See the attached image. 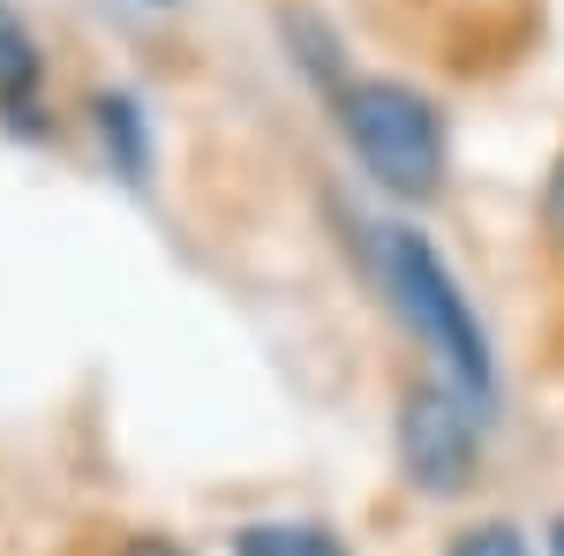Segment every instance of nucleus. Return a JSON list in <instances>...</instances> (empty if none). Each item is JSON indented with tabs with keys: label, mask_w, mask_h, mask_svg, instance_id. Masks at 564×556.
I'll return each mask as SVG.
<instances>
[{
	"label": "nucleus",
	"mask_w": 564,
	"mask_h": 556,
	"mask_svg": "<svg viewBox=\"0 0 564 556\" xmlns=\"http://www.w3.org/2000/svg\"><path fill=\"white\" fill-rule=\"evenodd\" d=\"M0 135H8V143H53V135H61L45 39L15 0H0Z\"/></svg>",
	"instance_id": "obj_4"
},
{
	"label": "nucleus",
	"mask_w": 564,
	"mask_h": 556,
	"mask_svg": "<svg viewBox=\"0 0 564 556\" xmlns=\"http://www.w3.org/2000/svg\"><path fill=\"white\" fill-rule=\"evenodd\" d=\"M534 226H542V241H550V257H564V143L550 173H542V196H534Z\"/></svg>",
	"instance_id": "obj_9"
},
{
	"label": "nucleus",
	"mask_w": 564,
	"mask_h": 556,
	"mask_svg": "<svg viewBox=\"0 0 564 556\" xmlns=\"http://www.w3.org/2000/svg\"><path fill=\"white\" fill-rule=\"evenodd\" d=\"M84 135L90 151L106 159V173L121 181V188H151L159 181V143H151V106H143V90L129 84H98L84 98Z\"/></svg>",
	"instance_id": "obj_5"
},
{
	"label": "nucleus",
	"mask_w": 564,
	"mask_h": 556,
	"mask_svg": "<svg viewBox=\"0 0 564 556\" xmlns=\"http://www.w3.org/2000/svg\"><path fill=\"white\" fill-rule=\"evenodd\" d=\"M361 263H369L384 308L399 316V331L430 353V377H444L452 391H467L481 414H497V399H505V384H497V339H489V324H481L475 294L459 286V271L436 257L430 233L406 226V218H369Z\"/></svg>",
	"instance_id": "obj_1"
},
{
	"label": "nucleus",
	"mask_w": 564,
	"mask_h": 556,
	"mask_svg": "<svg viewBox=\"0 0 564 556\" xmlns=\"http://www.w3.org/2000/svg\"><path fill=\"white\" fill-rule=\"evenodd\" d=\"M279 45H286V61L302 68V84L316 90L324 106L347 90L354 61H347V45H339V31H332L316 8H279Z\"/></svg>",
	"instance_id": "obj_6"
},
{
	"label": "nucleus",
	"mask_w": 564,
	"mask_h": 556,
	"mask_svg": "<svg viewBox=\"0 0 564 556\" xmlns=\"http://www.w3.org/2000/svg\"><path fill=\"white\" fill-rule=\"evenodd\" d=\"M129 8H181V0H129Z\"/></svg>",
	"instance_id": "obj_12"
},
{
	"label": "nucleus",
	"mask_w": 564,
	"mask_h": 556,
	"mask_svg": "<svg viewBox=\"0 0 564 556\" xmlns=\"http://www.w3.org/2000/svg\"><path fill=\"white\" fill-rule=\"evenodd\" d=\"M391 459L422 504H459L489 459V414L444 377H406L391 399Z\"/></svg>",
	"instance_id": "obj_3"
},
{
	"label": "nucleus",
	"mask_w": 564,
	"mask_h": 556,
	"mask_svg": "<svg viewBox=\"0 0 564 556\" xmlns=\"http://www.w3.org/2000/svg\"><path fill=\"white\" fill-rule=\"evenodd\" d=\"M226 556H354V542L324 519H249L234 526Z\"/></svg>",
	"instance_id": "obj_7"
},
{
	"label": "nucleus",
	"mask_w": 564,
	"mask_h": 556,
	"mask_svg": "<svg viewBox=\"0 0 564 556\" xmlns=\"http://www.w3.org/2000/svg\"><path fill=\"white\" fill-rule=\"evenodd\" d=\"M542 556H564V512H550V526H542V542H534Z\"/></svg>",
	"instance_id": "obj_11"
},
{
	"label": "nucleus",
	"mask_w": 564,
	"mask_h": 556,
	"mask_svg": "<svg viewBox=\"0 0 564 556\" xmlns=\"http://www.w3.org/2000/svg\"><path fill=\"white\" fill-rule=\"evenodd\" d=\"M436 556H542L527 542L520 519H467V526H452L444 534V549Z\"/></svg>",
	"instance_id": "obj_8"
},
{
	"label": "nucleus",
	"mask_w": 564,
	"mask_h": 556,
	"mask_svg": "<svg viewBox=\"0 0 564 556\" xmlns=\"http://www.w3.org/2000/svg\"><path fill=\"white\" fill-rule=\"evenodd\" d=\"M113 556H188V549H181L174 534H129V542H121Z\"/></svg>",
	"instance_id": "obj_10"
},
{
	"label": "nucleus",
	"mask_w": 564,
	"mask_h": 556,
	"mask_svg": "<svg viewBox=\"0 0 564 556\" xmlns=\"http://www.w3.org/2000/svg\"><path fill=\"white\" fill-rule=\"evenodd\" d=\"M324 113H332L347 159L361 166V181H369L384 204L422 211V204L444 196V181H452V129H444V106H436L430 90H414L406 76H369V68H354L347 90H339Z\"/></svg>",
	"instance_id": "obj_2"
}]
</instances>
